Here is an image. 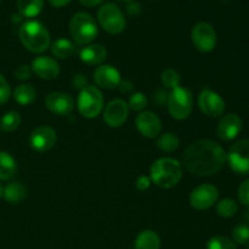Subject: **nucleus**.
Returning <instances> with one entry per match:
<instances>
[{
  "label": "nucleus",
  "instance_id": "nucleus-4",
  "mask_svg": "<svg viewBox=\"0 0 249 249\" xmlns=\"http://www.w3.org/2000/svg\"><path fill=\"white\" fill-rule=\"evenodd\" d=\"M70 32L73 40L80 45H89L99 34L94 17L87 12H78L71 18Z\"/></svg>",
  "mask_w": 249,
  "mask_h": 249
},
{
  "label": "nucleus",
  "instance_id": "nucleus-17",
  "mask_svg": "<svg viewBox=\"0 0 249 249\" xmlns=\"http://www.w3.org/2000/svg\"><path fill=\"white\" fill-rule=\"evenodd\" d=\"M243 126V122L237 113H229L220 119L216 134L224 141H231L238 136Z\"/></svg>",
  "mask_w": 249,
  "mask_h": 249
},
{
  "label": "nucleus",
  "instance_id": "nucleus-8",
  "mask_svg": "<svg viewBox=\"0 0 249 249\" xmlns=\"http://www.w3.org/2000/svg\"><path fill=\"white\" fill-rule=\"evenodd\" d=\"M231 169L238 175H249V139L238 140L226 153Z\"/></svg>",
  "mask_w": 249,
  "mask_h": 249
},
{
  "label": "nucleus",
  "instance_id": "nucleus-36",
  "mask_svg": "<svg viewBox=\"0 0 249 249\" xmlns=\"http://www.w3.org/2000/svg\"><path fill=\"white\" fill-rule=\"evenodd\" d=\"M88 83H89V80H88V78H87V75H84V74H75L74 77H73V79H72V85H73V88H74V89H79V90H83L84 89V88H87L88 85Z\"/></svg>",
  "mask_w": 249,
  "mask_h": 249
},
{
  "label": "nucleus",
  "instance_id": "nucleus-18",
  "mask_svg": "<svg viewBox=\"0 0 249 249\" xmlns=\"http://www.w3.org/2000/svg\"><path fill=\"white\" fill-rule=\"evenodd\" d=\"M31 68L32 72L36 73L40 79L44 80H53L60 74L58 63L49 56H39V57L34 58Z\"/></svg>",
  "mask_w": 249,
  "mask_h": 249
},
{
  "label": "nucleus",
  "instance_id": "nucleus-14",
  "mask_svg": "<svg viewBox=\"0 0 249 249\" xmlns=\"http://www.w3.org/2000/svg\"><path fill=\"white\" fill-rule=\"evenodd\" d=\"M57 134L50 126H39L32 131L29 136V145L36 152H46L55 146Z\"/></svg>",
  "mask_w": 249,
  "mask_h": 249
},
{
  "label": "nucleus",
  "instance_id": "nucleus-20",
  "mask_svg": "<svg viewBox=\"0 0 249 249\" xmlns=\"http://www.w3.org/2000/svg\"><path fill=\"white\" fill-rule=\"evenodd\" d=\"M160 238L155 231H141L135 240V249H160Z\"/></svg>",
  "mask_w": 249,
  "mask_h": 249
},
{
  "label": "nucleus",
  "instance_id": "nucleus-21",
  "mask_svg": "<svg viewBox=\"0 0 249 249\" xmlns=\"http://www.w3.org/2000/svg\"><path fill=\"white\" fill-rule=\"evenodd\" d=\"M50 48L53 55L56 58H60V60L71 57L75 53L74 43H72V41L65 38H60L53 41V43H51Z\"/></svg>",
  "mask_w": 249,
  "mask_h": 249
},
{
  "label": "nucleus",
  "instance_id": "nucleus-29",
  "mask_svg": "<svg viewBox=\"0 0 249 249\" xmlns=\"http://www.w3.org/2000/svg\"><path fill=\"white\" fill-rule=\"evenodd\" d=\"M162 83L167 89H175V88L180 87L181 83V75L179 72L173 68H167L164 72L162 73Z\"/></svg>",
  "mask_w": 249,
  "mask_h": 249
},
{
  "label": "nucleus",
  "instance_id": "nucleus-5",
  "mask_svg": "<svg viewBox=\"0 0 249 249\" xmlns=\"http://www.w3.org/2000/svg\"><path fill=\"white\" fill-rule=\"evenodd\" d=\"M168 109L170 116L178 121H184L191 114L194 108L192 92L185 87H178L168 95Z\"/></svg>",
  "mask_w": 249,
  "mask_h": 249
},
{
  "label": "nucleus",
  "instance_id": "nucleus-26",
  "mask_svg": "<svg viewBox=\"0 0 249 249\" xmlns=\"http://www.w3.org/2000/svg\"><path fill=\"white\" fill-rule=\"evenodd\" d=\"M180 145V140L175 134L165 133L157 139L156 146L163 152H174Z\"/></svg>",
  "mask_w": 249,
  "mask_h": 249
},
{
  "label": "nucleus",
  "instance_id": "nucleus-23",
  "mask_svg": "<svg viewBox=\"0 0 249 249\" xmlns=\"http://www.w3.org/2000/svg\"><path fill=\"white\" fill-rule=\"evenodd\" d=\"M17 170L16 162L10 153L0 151V180H10Z\"/></svg>",
  "mask_w": 249,
  "mask_h": 249
},
{
  "label": "nucleus",
  "instance_id": "nucleus-34",
  "mask_svg": "<svg viewBox=\"0 0 249 249\" xmlns=\"http://www.w3.org/2000/svg\"><path fill=\"white\" fill-rule=\"evenodd\" d=\"M238 201L243 204V206L249 207V179H246L242 184L238 187Z\"/></svg>",
  "mask_w": 249,
  "mask_h": 249
},
{
  "label": "nucleus",
  "instance_id": "nucleus-25",
  "mask_svg": "<svg viewBox=\"0 0 249 249\" xmlns=\"http://www.w3.org/2000/svg\"><path fill=\"white\" fill-rule=\"evenodd\" d=\"M36 97V91L32 85L28 84H21L15 89L14 91V99L17 104L21 106H27L34 102Z\"/></svg>",
  "mask_w": 249,
  "mask_h": 249
},
{
  "label": "nucleus",
  "instance_id": "nucleus-28",
  "mask_svg": "<svg viewBox=\"0 0 249 249\" xmlns=\"http://www.w3.org/2000/svg\"><path fill=\"white\" fill-rule=\"evenodd\" d=\"M238 211V206L233 199L223 198L216 204V213L221 218H231Z\"/></svg>",
  "mask_w": 249,
  "mask_h": 249
},
{
  "label": "nucleus",
  "instance_id": "nucleus-15",
  "mask_svg": "<svg viewBox=\"0 0 249 249\" xmlns=\"http://www.w3.org/2000/svg\"><path fill=\"white\" fill-rule=\"evenodd\" d=\"M136 128L139 133L147 139H155L160 135L162 131V122L160 117L151 111H143L136 117Z\"/></svg>",
  "mask_w": 249,
  "mask_h": 249
},
{
  "label": "nucleus",
  "instance_id": "nucleus-33",
  "mask_svg": "<svg viewBox=\"0 0 249 249\" xmlns=\"http://www.w3.org/2000/svg\"><path fill=\"white\" fill-rule=\"evenodd\" d=\"M10 96H11V88L4 75L0 73V105L6 104Z\"/></svg>",
  "mask_w": 249,
  "mask_h": 249
},
{
  "label": "nucleus",
  "instance_id": "nucleus-22",
  "mask_svg": "<svg viewBox=\"0 0 249 249\" xmlns=\"http://www.w3.org/2000/svg\"><path fill=\"white\" fill-rule=\"evenodd\" d=\"M2 197L9 203L17 204L22 202L26 197V189L21 182H11L2 189Z\"/></svg>",
  "mask_w": 249,
  "mask_h": 249
},
{
  "label": "nucleus",
  "instance_id": "nucleus-45",
  "mask_svg": "<svg viewBox=\"0 0 249 249\" xmlns=\"http://www.w3.org/2000/svg\"><path fill=\"white\" fill-rule=\"evenodd\" d=\"M0 1H1V0H0Z\"/></svg>",
  "mask_w": 249,
  "mask_h": 249
},
{
  "label": "nucleus",
  "instance_id": "nucleus-44",
  "mask_svg": "<svg viewBox=\"0 0 249 249\" xmlns=\"http://www.w3.org/2000/svg\"><path fill=\"white\" fill-rule=\"evenodd\" d=\"M118 1H131V0H118Z\"/></svg>",
  "mask_w": 249,
  "mask_h": 249
},
{
  "label": "nucleus",
  "instance_id": "nucleus-27",
  "mask_svg": "<svg viewBox=\"0 0 249 249\" xmlns=\"http://www.w3.org/2000/svg\"><path fill=\"white\" fill-rule=\"evenodd\" d=\"M21 125V116L17 112L10 111L2 116L1 121H0V129L5 133H11L16 129L19 128Z\"/></svg>",
  "mask_w": 249,
  "mask_h": 249
},
{
  "label": "nucleus",
  "instance_id": "nucleus-3",
  "mask_svg": "<svg viewBox=\"0 0 249 249\" xmlns=\"http://www.w3.org/2000/svg\"><path fill=\"white\" fill-rule=\"evenodd\" d=\"M19 39L24 48L34 53H41L48 50L51 44L50 33L41 22L27 21L19 28Z\"/></svg>",
  "mask_w": 249,
  "mask_h": 249
},
{
  "label": "nucleus",
  "instance_id": "nucleus-24",
  "mask_svg": "<svg viewBox=\"0 0 249 249\" xmlns=\"http://www.w3.org/2000/svg\"><path fill=\"white\" fill-rule=\"evenodd\" d=\"M44 6V0H17V9L18 12L24 17L38 16Z\"/></svg>",
  "mask_w": 249,
  "mask_h": 249
},
{
  "label": "nucleus",
  "instance_id": "nucleus-39",
  "mask_svg": "<svg viewBox=\"0 0 249 249\" xmlns=\"http://www.w3.org/2000/svg\"><path fill=\"white\" fill-rule=\"evenodd\" d=\"M119 89H121L122 92H124V94H129V92L133 90L134 85L131 84V82H129V80H123V82L119 83Z\"/></svg>",
  "mask_w": 249,
  "mask_h": 249
},
{
  "label": "nucleus",
  "instance_id": "nucleus-6",
  "mask_svg": "<svg viewBox=\"0 0 249 249\" xmlns=\"http://www.w3.org/2000/svg\"><path fill=\"white\" fill-rule=\"evenodd\" d=\"M78 111L84 118H96L104 108V96L100 89L94 85H88L80 90L77 100Z\"/></svg>",
  "mask_w": 249,
  "mask_h": 249
},
{
  "label": "nucleus",
  "instance_id": "nucleus-35",
  "mask_svg": "<svg viewBox=\"0 0 249 249\" xmlns=\"http://www.w3.org/2000/svg\"><path fill=\"white\" fill-rule=\"evenodd\" d=\"M32 68L28 65H19L15 71V77L18 80H27L32 77Z\"/></svg>",
  "mask_w": 249,
  "mask_h": 249
},
{
  "label": "nucleus",
  "instance_id": "nucleus-1",
  "mask_svg": "<svg viewBox=\"0 0 249 249\" xmlns=\"http://www.w3.org/2000/svg\"><path fill=\"white\" fill-rule=\"evenodd\" d=\"M226 162V152L216 141L209 139L195 141L182 155L184 167L197 177L216 174Z\"/></svg>",
  "mask_w": 249,
  "mask_h": 249
},
{
  "label": "nucleus",
  "instance_id": "nucleus-31",
  "mask_svg": "<svg viewBox=\"0 0 249 249\" xmlns=\"http://www.w3.org/2000/svg\"><path fill=\"white\" fill-rule=\"evenodd\" d=\"M232 241L238 245H246L249 242V226L240 224L232 229Z\"/></svg>",
  "mask_w": 249,
  "mask_h": 249
},
{
  "label": "nucleus",
  "instance_id": "nucleus-43",
  "mask_svg": "<svg viewBox=\"0 0 249 249\" xmlns=\"http://www.w3.org/2000/svg\"><path fill=\"white\" fill-rule=\"evenodd\" d=\"M1 197H2V186L0 185V198H1Z\"/></svg>",
  "mask_w": 249,
  "mask_h": 249
},
{
  "label": "nucleus",
  "instance_id": "nucleus-9",
  "mask_svg": "<svg viewBox=\"0 0 249 249\" xmlns=\"http://www.w3.org/2000/svg\"><path fill=\"white\" fill-rule=\"evenodd\" d=\"M191 39L195 48L201 53L213 51L216 46V41H218L215 29L207 22H199L192 28Z\"/></svg>",
  "mask_w": 249,
  "mask_h": 249
},
{
  "label": "nucleus",
  "instance_id": "nucleus-41",
  "mask_svg": "<svg viewBox=\"0 0 249 249\" xmlns=\"http://www.w3.org/2000/svg\"><path fill=\"white\" fill-rule=\"evenodd\" d=\"M50 4L55 7H63L71 2V0H49Z\"/></svg>",
  "mask_w": 249,
  "mask_h": 249
},
{
  "label": "nucleus",
  "instance_id": "nucleus-37",
  "mask_svg": "<svg viewBox=\"0 0 249 249\" xmlns=\"http://www.w3.org/2000/svg\"><path fill=\"white\" fill-rule=\"evenodd\" d=\"M151 182L152 181H151L150 177H147V175H140V177L136 179V189H138L139 191H146V190L151 186Z\"/></svg>",
  "mask_w": 249,
  "mask_h": 249
},
{
  "label": "nucleus",
  "instance_id": "nucleus-32",
  "mask_svg": "<svg viewBox=\"0 0 249 249\" xmlns=\"http://www.w3.org/2000/svg\"><path fill=\"white\" fill-rule=\"evenodd\" d=\"M147 105H148L147 96H146L145 94H142V92H135V94L131 95L130 99H129L128 106L130 107L133 111L141 112L143 111V108L147 107Z\"/></svg>",
  "mask_w": 249,
  "mask_h": 249
},
{
  "label": "nucleus",
  "instance_id": "nucleus-11",
  "mask_svg": "<svg viewBox=\"0 0 249 249\" xmlns=\"http://www.w3.org/2000/svg\"><path fill=\"white\" fill-rule=\"evenodd\" d=\"M198 107L207 117L218 118L225 111V101L213 90H202L198 96Z\"/></svg>",
  "mask_w": 249,
  "mask_h": 249
},
{
  "label": "nucleus",
  "instance_id": "nucleus-42",
  "mask_svg": "<svg viewBox=\"0 0 249 249\" xmlns=\"http://www.w3.org/2000/svg\"><path fill=\"white\" fill-rule=\"evenodd\" d=\"M246 219L249 221V208H248V211L246 212Z\"/></svg>",
  "mask_w": 249,
  "mask_h": 249
},
{
  "label": "nucleus",
  "instance_id": "nucleus-2",
  "mask_svg": "<svg viewBox=\"0 0 249 249\" xmlns=\"http://www.w3.org/2000/svg\"><path fill=\"white\" fill-rule=\"evenodd\" d=\"M182 178V167L174 158H160L150 169L151 181L162 189H172L177 186Z\"/></svg>",
  "mask_w": 249,
  "mask_h": 249
},
{
  "label": "nucleus",
  "instance_id": "nucleus-7",
  "mask_svg": "<svg viewBox=\"0 0 249 249\" xmlns=\"http://www.w3.org/2000/svg\"><path fill=\"white\" fill-rule=\"evenodd\" d=\"M97 19L109 34H119L125 29V18L122 10L113 2H106L97 11Z\"/></svg>",
  "mask_w": 249,
  "mask_h": 249
},
{
  "label": "nucleus",
  "instance_id": "nucleus-40",
  "mask_svg": "<svg viewBox=\"0 0 249 249\" xmlns=\"http://www.w3.org/2000/svg\"><path fill=\"white\" fill-rule=\"evenodd\" d=\"M79 2L82 5H84V6L94 7V6H97V5L102 4L104 0H79Z\"/></svg>",
  "mask_w": 249,
  "mask_h": 249
},
{
  "label": "nucleus",
  "instance_id": "nucleus-12",
  "mask_svg": "<svg viewBox=\"0 0 249 249\" xmlns=\"http://www.w3.org/2000/svg\"><path fill=\"white\" fill-rule=\"evenodd\" d=\"M45 107L56 116H70L74 109V100L70 94L53 91L45 97Z\"/></svg>",
  "mask_w": 249,
  "mask_h": 249
},
{
  "label": "nucleus",
  "instance_id": "nucleus-13",
  "mask_svg": "<svg viewBox=\"0 0 249 249\" xmlns=\"http://www.w3.org/2000/svg\"><path fill=\"white\" fill-rule=\"evenodd\" d=\"M129 116V106L124 100H112L104 111V121L109 128H119L126 122Z\"/></svg>",
  "mask_w": 249,
  "mask_h": 249
},
{
  "label": "nucleus",
  "instance_id": "nucleus-19",
  "mask_svg": "<svg viewBox=\"0 0 249 249\" xmlns=\"http://www.w3.org/2000/svg\"><path fill=\"white\" fill-rule=\"evenodd\" d=\"M79 57L89 66L101 65L107 58V50L101 44H89L80 50Z\"/></svg>",
  "mask_w": 249,
  "mask_h": 249
},
{
  "label": "nucleus",
  "instance_id": "nucleus-16",
  "mask_svg": "<svg viewBox=\"0 0 249 249\" xmlns=\"http://www.w3.org/2000/svg\"><path fill=\"white\" fill-rule=\"evenodd\" d=\"M95 84L105 90H113L122 82L121 73L111 65H100L94 71Z\"/></svg>",
  "mask_w": 249,
  "mask_h": 249
},
{
  "label": "nucleus",
  "instance_id": "nucleus-10",
  "mask_svg": "<svg viewBox=\"0 0 249 249\" xmlns=\"http://www.w3.org/2000/svg\"><path fill=\"white\" fill-rule=\"evenodd\" d=\"M219 199V190L212 184H202L195 187L190 194V206L197 211L212 208Z\"/></svg>",
  "mask_w": 249,
  "mask_h": 249
},
{
  "label": "nucleus",
  "instance_id": "nucleus-30",
  "mask_svg": "<svg viewBox=\"0 0 249 249\" xmlns=\"http://www.w3.org/2000/svg\"><path fill=\"white\" fill-rule=\"evenodd\" d=\"M207 249H237L232 240L224 236H214L207 243Z\"/></svg>",
  "mask_w": 249,
  "mask_h": 249
},
{
  "label": "nucleus",
  "instance_id": "nucleus-38",
  "mask_svg": "<svg viewBox=\"0 0 249 249\" xmlns=\"http://www.w3.org/2000/svg\"><path fill=\"white\" fill-rule=\"evenodd\" d=\"M126 11H128V14L131 15V16H136V15L140 14L141 7L140 5H139V2L130 1L128 4V6H126Z\"/></svg>",
  "mask_w": 249,
  "mask_h": 249
}]
</instances>
